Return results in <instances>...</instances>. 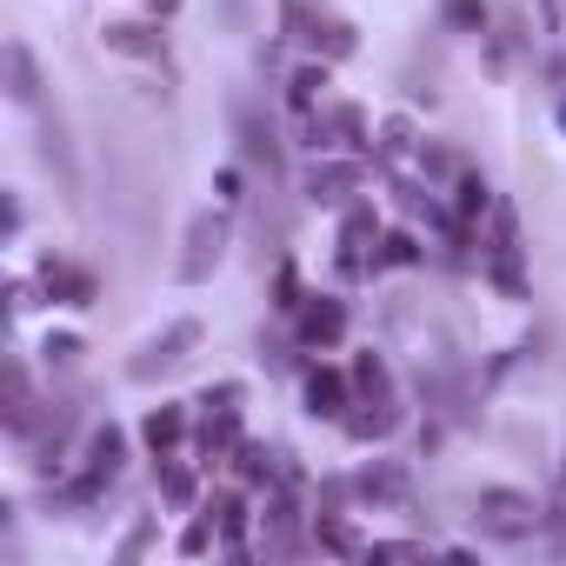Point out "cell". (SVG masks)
Instances as JSON below:
<instances>
[{
  "mask_svg": "<svg viewBox=\"0 0 566 566\" xmlns=\"http://www.w3.org/2000/svg\"><path fill=\"white\" fill-rule=\"evenodd\" d=\"M120 467H127V433L107 420V427H94V433H87V447H81V473H94L101 486H114V480H120Z\"/></svg>",
  "mask_w": 566,
  "mask_h": 566,
  "instance_id": "11",
  "label": "cell"
},
{
  "mask_svg": "<svg viewBox=\"0 0 566 566\" xmlns=\"http://www.w3.org/2000/svg\"><path fill=\"white\" fill-rule=\"evenodd\" d=\"M307 147L314 154H367V114L354 101H327L321 114H307Z\"/></svg>",
  "mask_w": 566,
  "mask_h": 566,
  "instance_id": "2",
  "label": "cell"
},
{
  "mask_svg": "<svg viewBox=\"0 0 566 566\" xmlns=\"http://www.w3.org/2000/svg\"><path fill=\"white\" fill-rule=\"evenodd\" d=\"M207 546H220V526H213V520H207V513H200V520H193V526H187V533H180V553H187V559H200V553H207Z\"/></svg>",
  "mask_w": 566,
  "mask_h": 566,
  "instance_id": "32",
  "label": "cell"
},
{
  "mask_svg": "<svg viewBox=\"0 0 566 566\" xmlns=\"http://www.w3.org/2000/svg\"><path fill=\"white\" fill-rule=\"evenodd\" d=\"M287 107L294 114H321L327 107V61H307L287 74Z\"/></svg>",
  "mask_w": 566,
  "mask_h": 566,
  "instance_id": "22",
  "label": "cell"
},
{
  "mask_svg": "<svg viewBox=\"0 0 566 566\" xmlns=\"http://www.w3.org/2000/svg\"><path fill=\"white\" fill-rule=\"evenodd\" d=\"M233 447H240V413L200 400V453H207V460H227Z\"/></svg>",
  "mask_w": 566,
  "mask_h": 566,
  "instance_id": "15",
  "label": "cell"
},
{
  "mask_svg": "<svg viewBox=\"0 0 566 566\" xmlns=\"http://www.w3.org/2000/svg\"><path fill=\"white\" fill-rule=\"evenodd\" d=\"M41 160L61 174V187H67V193L81 187V167H74V147H67V127H61V114H54V120H41Z\"/></svg>",
  "mask_w": 566,
  "mask_h": 566,
  "instance_id": "23",
  "label": "cell"
},
{
  "mask_svg": "<svg viewBox=\"0 0 566 566\" xmlns=\"http://www.w3.org/2000/svg\"><path fill=\"white\" fill-rule=\"evenodd\" d=\"M154 480H160V500H167V506H193V500H200V480H193L174 453L160 460V473H154Z\"/></svg>",
  "mask_w": 566,
  "mask_h": 566,
  "instance_id": "28",
  "label": "cell"
},
{
  "mask_svg": "<svg viewBox=\"0 0 566 566\" xmlns=\"http://www.w3.org/2000/svg\"><path fill=\"white\" fill-rule=\"evenodd\" d=\"M354 493H360V500H394V506H400V500H407V473H400L394 460H374V467L354 480Z\"/></svg>",
  "mask_w": 566,
  "mask_h": 566,
  "instance_id": "24",
  "label": "cell"
},
{
  "mask_svg": "<svg viewBox=\"0 0 566 566\" xmlns=\"http://www.w3.org/2000/svg\"><path fill=\"white\" fill-rule=\"evenodd\" d=\"M260 367H266V374H287V367H294V347H287V340H266V334H260Z\"/></svg>",
  "mask_w": 566,
  "mask_h": 566,
  "instance_id": "35",
  "label": "cell"
},
{
  "mask_svg": "<svg viewBox=\"0 0 566 566\" xmlns=\"http://www.w3.org/2000/svg\"><path fill=\"white\" fill-rule=\"evenodd\" d=\"M354 394H360V400H394V374H387L380 354H360V360H354Z\"/></svg>",
  "mask_w": 566,
  "mask_h": 566,
  "instance_id": "27",
  "label": "cell"
},
{
  "mask_svg": "<svg viewBox=\"0 0 566 566\" xmlns=\"http://www.w3.org/2000/svg\"><path fill=\"white\" fill-rule=\"evenodd\" d=\"M147 539H154V526H147V520H140V526H134V533H127V539H120V559H140V553H147Z\"/></svg>",
  "mask_w": 566,
  "mask_h": 566,
  "instance_id": "37",
  "label": "cell"
},
{
  "mask_svg": "<svg viewBox=\"0 0 566 566\" xmlns=\"http://www.w3.org/2000/svg\"><path fill=\"white\" fill-rule=\"evenodd\" d=\"M520 41H526V34H520V21H500V28L486 34V61H493V67H513Z\"/></svg>",
  "mask_w": 566,
  "mask_h": 566,
  "instance_id": "30",
  "label": "cell"
},
{
  "mask_svg": "<svg viewBox=\"0 0 566 566\" xmlns=\"http://www.w3.org/2000/svg\"><path fill=\"white\" fill-rule=\"evenodd\" d=\"M140 440H147L154 460H167V453L187 440V407H154V413L140 420Z\"/></svg>",
  "mask_w": 566,
  "mask_h": 566,
  "instance_id": "20",
  "label": "cell"
},
{
  "mask_svg": "<svg viewBox=\"0 0 566 566\" xmlns=\"http://www.w3.org/2000/svg\"><path fill=\"white\" fill-rule=\"evenodd\" d=\"M559 127H566V101H559Z\"/></svg>",
  "mask_w": 566,
  "mask_h": 566,
  "instance_id": "40",
  "label": "cell"
},
{
  "mask_svg": "<svg viewBox=\"0 0 566 566\" xmlns=\"http://www.w3.org/2000/svg\"><path fill=\"white\" fill-rule=\"evenodd\" d=\"M294 340H301V347H340V340H347V307H340L334 294H307V301L294 307Z\"/></svg>",
  "mask_w": 566,
  "mask_h": 566,
  "instance_id": "7",
  "label": "cell"
},
{
  "mask_svg": "<svg viewBox=\"0 0 566 566\" xmlns=\"http://www.w3.org/2000/svg\"><path fill=\"white\" fill-rule=\"evenodd\" d=\"M367 247H380V213H374V200H354L340 213V273L347 280L367 273Z\"/></svg>",
  "mask_w": 566,
  "mask_h": 566,
  "instance_id": "8",
  "label": "cell"
},
{
  "mask_svg": "<svg viewBox=\"0 0 566 566\" xmlns=\"http://www.w3.org/2000/svg\"><path fill=\"white\" fill-rule=\"evenodd\" d=\"M200 513L220 526V546H227L233 559H247V539H240V533H247V493H240V486H220Z\"/></svg>",
  "mask_w": 566,
  "mask_h": 566,
  "instance_id": "12",
  "label": "cell"
},
{
  "mask_svg": "<svg viewBox=\"0 0 566 566\" xmlns=\"http://www.w3.org/2000/svg\"><path fill=\"white\" fill-rule=\"evenodd\" d=\"M301 301H307V294H301V273H294V266H280V273H273V307H280V314H294Z\"/></svg>",
  "mask_w": 566,
  "mask_h": 566,
  "instance_id": "33",
  "label": "cell"
},
{
  "mask_svg": "<svg viewBox=\"0 0 566 566\" xmlns=\"http://www.w3.org/2000/svg\"><path fill=\"white\" fill-rule=\"evenodd\" d=\"M8 94L21 101V107H41V67H34V54H28V41H8Z\"/></svg>",
  "mask_w": 566,
  "mask_h": 566,
  "instance_id": "21",
  "label": "cell"
},
{
  "mask_svg": "<svg viewBox=\"0 0 566 566\" xmlns=\"http://www.w3.org/2000/svg\"><path fill=\"white\" fill-rule=\"evenodd\" d=\"M101 48H107V54H127V61H160V54H167V41H160L147 21H107V28H101Z\"/></svg>",
  "mask_w": 566,
  "mask_h": 566,
  "instance_id": "13",
  "label": "cell"
},
{
  "mask_svg": "<svg viewBox=\"0 0 566 566\" xmlns=\"http://www.w3.org/2000/svg\"><path fill=\"white\" fill-rule=\"evenodd\" d=\"M360 180H367V160H360V154H327V160L307 174V200H314V207H354Z\"/></svg>",
  "mask_w": 566,
  "mask_h": 566,
  "instance_id": "6",
  "label": "cell"
},
{
  "mask_svg": "<svg viewBox=\"0 0 566 566\" xmlns=\"http://www.w3.org/2000/svg\"><path fill=\"white\" fill-rule=\"evenodd\" d=\"M34 420H41V400H34V387H28V367L14 360V367H8V433L28 440Z\"/></svg>",
  "mask_w": 566,
  "mask_h": 566,
  "instance_id": "19",
  "label": "cell"
},
{
  "mask_svg": "<svg viewBox=\"0 0 566 566\" xmlns=\"http://www.w3.org/2000/svg\"><path fill=\"white\" fill-rule=\"evenodd\" d=\"M213 193L233 207V200H240V167H220V174H213Z\"/></svg>",
  "mask_w": 566,
  "mask_h": 566,
  "instance_id": "36",
  "label": "cell"
},
{
  "mask_svg": "<svg viewBox=\"0 0 566 566\" xmlns=\"http://www.w3.org/2000/svg\"><path fill=\"white\" fill-rule=\"evenodd\" d=\"M427 260V247L407 233V227H387L380 233V253H374V266H420Z\"/></svg>",
  "mask_w": 566,
  "mask_h": 566,
  "instance_id": "26",
  "label": "cell"
},
{
  "mask_svg": "<svg viewBox=\"0 0 566 566\" xmlns=\"http://www.w3.org/2000/svg\"><path fill=\"white\" fill-rule=\"evenodd\" d=\"M301 41H307V48H314V54H321V61H347V54H354V48H360V34H354V28H347V21H340V14H314V21H307V34H301Z\"/></svg>",
  "mask_w": 566,
  "mask_h": 566,
  "instance_id": "17",
  "label": "cell"
},
{
  "mask_svg": "<svg viewBox=\"0 0 566 566\" xmlns=\"http://www.w3.org/2000/svg\"><path fill=\"white\" fill-rule=\"evenodd\" d=\"M220 21L240 34V28H247V0H220Z\"/></svg>",
  "mask_w": 566,
  "mask_h": 566,
  "instance_id": "38",
  "label": "cell"
},
{
  "mask_svg": "<svg viewBox=\"0 0 566 566\" xmlns=\"http://www.w3.org/2000/svg\"><path fill=\"white\" fill-rule=\"evenodd\" d=\"M41 287H48L54 307H94L101 301V280L74 260H41Z\"/></svg>",
  "mask_w": 566,
  "mask_h": 566,
  "instance_id": "9",
  "label": "cell"
},
{
  "mask_svg": "<svg viewBox=\"0 0 566 566\" xmlns=\"http://www.w3.org/2000/svg\"><path fill=\"white\" fill-rule=\"evenodd\" d=\"M41 354H48V367H74L81 360V334H48Z\"/></svg>",
  "mask_w": 566,
  "mask_h": 566,
  "instance_id": "34",
  "label": "cell"
},
{
  "mask_svg": "<svg viewBox=\"0 0 566 566\" xmlns=\"http://www.w3.org/2000/svg\"><path fill=\"white\" fill-rule=\"evenodd\" d=\"M440 21H447V34H486L493 8L486 0H440Z\"/></svg>",
  "mask_w": 566,
  "mask_h": 566,
  "instance_id": "25",
  "label": "cell"
},
{
  "mask_svg": "<svg viewBox=\"0 0 566 566\" xmlns=\"http://www.w3.org/2000/svg\"><path fill=\"white\" fill-rule=\"evenodd\" d=\"M493 213V187H486V174H473V167H460L453 174V220H467V227H480Z\"/></svg>",
  "mask_w": 566,
  "mask_h": 566,
  "instance_id": "18",
  "label": "cell"
},
{
  "mask_svg": "<svg viewBox=\"0 0 566 566\" xmlns=\"http://www.w3.org/2000/svg\"><path fill=\"white\" fill-rule=\"evenodd\" d=\"M407 147H413V120H387L380 127V160H407Z\"/></svg>",
  "mask_w": 566,
  "mask_h": 566,
  "instance_id": "31",
  "label": "cell"
},
{
  "mask_svg": "<svg viewBox=\"0 0 566 566\" xmlns=\"http://www.w3.org/2000/svg\"><path fill=\"white\" fill-rule=\"evenodd\" d=\"M354 400H360V394H354V374H340V367H307V413H314V420H347Z\"/></svg>",
  "mask_w": 566,
  "mask_h": 566,
  "instance_id": "10",
  "label": "cell"
},
{
  "mask_svg": "<svg viewBox=\"0 0 566 566\" xmlns=\"http://www.w3.org/2000/svg\"><path fill=\"white\" fill-rule=\"evenodd\" d=\"M193 347H200V321H174L167 334H154V340H147V347H140V354L127 360V380H140V387H147V380L174 374V367H180V360H187Z\"/></svg>",
  "mask_w": 566,
  "mask_h": 566,
  "instance_id": "4",
  "label": "cell"
},
{
  "mask_svg": "<svg viewBox=\"0 0 566 566\" xmlns=\"http://www.w3.org/2000/svg\"><path fill=\"white\" fill-rule=\"evenodd\" d=\"M180 247H187V253H180V266H174V273L187 280V287H200V280L227 260V213H213V207H207V213H193Z\"/></svg>",
  "mask_w": 566,
  "mask_h": 566,
  "instance_id": "3",
  "label": "cell"
},
{
  "mask_svg": "<svg viewBox=\"0 0 566 566\" xmlns=\"http://www.w3.org/2000/svg\"><path fill=\"white\" fill-rule=\"evenodd\" d=\"M559 500H566V467H559Z\"/></svg>",
  "mask_w": 566,
  "mask_h": 566,
  "instance_id": "39",
  "label": "cell"
},
{
  "mask_svg": "<svg viewBox=\"0 0 566 566\" xmlns=\"http://www.w3.org/2000/svg\"><path fill=\"white\" fill-rule=\"evenodd\" d=\"M233 134H240V154H247L273 187H287V154H280V134H273V120H260V107H253V101H240V107H233Z\"/></svg>",
  "mask_w": 566,
  "mask_h": 566,
  "instance_id": "5",
  "label": "cell"
},
{
  "mask_svg": "<svg viewBox=\"0 0 566 566\" xmlns=\"http://www.w3.org/2000/svg\"><path fill=\"white\" fill-rule=\"evenodd\" d=\"M314 546H327V553H367V539H360L340 513H321V520H314Z\"/></svg>",
  "mask_w": 566,
  "mask_h": 566,
  "instance_id": "29",
  "label": "cell"
},
{
  "mask_svg": "<svg viewBox=\"0 0 566 566\" xmlns=\"http://www.w3.org/2000/svg\"><path fill=\"white\" fill-rule=\"evenodd\" d=\"M400 420H407V413H400V400H354L340 427H347V433H354V440L367 447V440H387V433H394Z\"/></svg>",
  "mask_w": 566,
  "mask_h": 566,
  "instance_id": "14",
  "label": "cell"
},
{
  "mask_svg": "<svg viewBox=\"0 0 566 566\" xmlns=\"http://www.w3.org/2000/svg\"><path fill=\"white\" fill-rule=\"evenodd\" d=\"M539 520H546L539 500L520 493V486H480V493H473V526L493 533V539H526Z\"/></svg>",
  "mask_w": 566,
  "mask_h": 566,
  "instance_id": "1",
  "label": "cell"
},
{
  "mask_svg": "<svg viewBox=\"0 0 566 566\" xmlns=\"http://www.w3.org/2000/svg\"><path fill=\"white\" fill-rule=\"evenodd\" d=\"M287 453H273V447H260V440H240L233 447V473H240V486H273V480H287V467H280Z\"/></svg>",
  "mask_w": 566,
  "mask_h": 566,
  "instance_id": "16",
  "label": "cell"
}]
</instances>
